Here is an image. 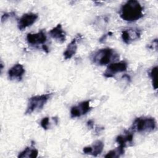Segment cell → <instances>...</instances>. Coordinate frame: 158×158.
<instances>
[{
  "label": "cell",
  "instance_id": "cell-8",
  "mask_svg": "<svg viewBox=\"0 0 158 158\" xmlns=\"http://www.w3.org/2000/svg\"><path fill=\"white\" fill-rule=\"evenodd\" d=\"M38 15L33 12L24 14L17 22V26L20 30H23L27 27L33 25L38 19Z\"/></svg>",
  "mask_w": 158,
  "mask_h": 158
},
{
  "label": "cell",
  "instance_id": "cell-1",
  "mask_svg": "<svg viewBox=\"0 0 158 158\" xmlns=\"http://www.w3.org/2000/svg\"><path fill=\"white\" fill-rule=\"evenodd\" d=\"M143 8L136 0H129L124 3L120 10V17L127 22H135L144 15Z\"/></svg>",
  "mask_w": 158,
  "mask_h": 158
},
{
  "label": "cell",
  "instance_id": "cell-20",
  "mask_svg": "<svg viewBox=\"0 0 158 158\" xmlns=\"http://www.w3.org/2000/svg\"><path fill=\"white\" fill-rule=\"evenodd\" d=\"M87 125L88 127L89 128H93V125H94V122L93 120H89L87 122Z\"/></svg>",
  "mask_w": 158,
  "mask_h": 158
},
{
  "label": "cell",
  "instance_id": "cell-16",
  "mask_svg": "<svg viewBox=\"0 0 158 158\" xmlns=\"http://www.w3.org/2000/svg\"><path fill=\"white\" fill-rule=\"evenodd\" d=\"M123 147L121 146H118V147L110 151L105 156L106 158H118L123 155L125 152Z\"/></svg>",
  "mask_w": 158,
  "mask_h": 158
},
{
  "label": "cell",
  "instance_id": "cell-4",
  "mask_svg": "<svg viewBox=\"0 0 158 158\" xmlns=\"http://www.w3.org/2000/svg\"><path fill=\"white\" fill-rule=\"evenodd\" d=\"M52 93L36 95L29 98L27 109L25 112V115L31 114L34 112L41 110L48 101L51 98Z\"/></svg>",
  "mask_w": 158,
  "mask_h": 158
},
{
  "label": "cell",
  "instance_id": "cell-9",
  "mask_svg": "<svg viewBox=\"0 0 158 158\" xmlns=\"http://www.w3.org/2000/svg\"><path fill=\"white\" fill-rule=\"evenodd\" d=\"M25 72L23 66L20 64H16L8 70V77L10 80L20 81Z\"/></svg>",
  "mask_w": 158,
  "mask_h": 158
},
{
  "label": "cell",
  "instance_id": "cell-11",
  "mask_svg": "<svg viewBox=\"0 0 158 158\" xmlns=\"http://www.w3.org/2000/svg\"><path fill=\"white\" fill-rule=\"evenodd\" d=\"M49 34L50 36L56 40L59 43H63L66 40V33L64 31L60 23L57 24L55 27L52 28Z\"/></svg>",
  "mask_w": 158,
  "mask_h": 158
},
{
  "label": "cell",
  "instance_id": "cell-15",
  "mask_svg": "<svg viewBox=\"0 0 158 158\" xmlns=\"http://www.w3.org/2000/svg\"><path fill=\"white\" fill-rule=\"evenodd\" d=\"M90 146L91 148V152L90 155L96 157L99 155L102 152L104 148V143L102 141L98 140V141H96L93 144V145Z\"/></svg>",
  "mask_w": 158,
  "mask_h": 158
},
{
  "label": "cell",
  "instance_id": "cell-14",
  "mask_svg": "<svg viewBox=\"0 0 158 158\" xmlns=\"http://www.w3.org/2000/svg\"><path fill=\"white\" fill-rule=\"evenodd\" d=\"M38 151L33 146V142L31 146L27 147L23 151L20 152L18 155L19 158H35L38 157Z\"/></svg>",
  "mask_w": 158,
  "mask_h": 158
},
{
  "label": "cell",
  "instance_id": "cell-10",
  "mask_svg": "<svg viewBox=\"0 0 158 158\" xmlns=\"http://www.w3.org/2000/svg\"><path fill=\"white\" fill-rule=\"evenodd\" d=\"M141 33L138 29L130 28L127 30H124L122 31L121 36L123 41L129 44L133 41H135L140 38Z\"/></svg>",
  "mask_w": 158,
  "mask_h": 158
},
{
  "label": "cell",
  "instance_id": "cell-19",
  "mask_svg": "<svg viewBox=\"0 0 158 158\" xmlns=\"http://www.w3.org/2000/svg\"><path fill=\"white\" fill-rule=\"evenodd\" d=\"M15 15V13L14 12H10L9 13H4L1 17V22L3 23L4 22L6 21L9 17H14Z\"/></svg>",
  "mask_w": 158,
  "mask_h": 158
},
{
  "label": "cell",
  "instance_id": "cell-5",
  "mask_svg": "<svg viewBox=\"0 0 158 158\" xmlns=\"http://www.w3.org/2000/svg\"><path fill=\"white\" fill-rule=\"evenodd\" d=\"M127 69V63L125 61H120L110 64L103 73L106 78L114 77L117 73L123 72Z\"/></svg>",
  "mask_w": 158,
  "mask_h": 158
},
{
  "label": "cell",
  "instance_id": "cell-6",
  "mask_svg": "<svg viewBox=\"0 0 158 158\" xmlns=\"http://www.w3.org/2000/svg\"><path fill=\"white\" fill-rule=\"evenodd\" d=\"M91 107H90V101L87 100L80 102L78 105L74 106L70 109L71 118L80 117L88 113Z\"/></svg>",
  "mask_w": 158,
  "mask_h": 158
},
{
  "label": "cell",
  "instance_id": "cell-12",
  "mask_svg": "<svg viewBox=\"0 0 158 158\" xmlns=\"http://www.w3.org/2000/svg\"><path fill=\"white\" fill-rule=\"evenodd\" d=\"M80 40H81V36L80 34H78L77 36L68 44L64 52V57L65 59H70L75 54L77 50V41Z\"/></svg>",
  "mask_w": 158,
  "mask_h": 158
},
{
  "label": "cell",
  "instance_id": "cell-18",
  "mask_svg": "<svg viewBox=\"0 0 158 158\" xmlns=\"http://www.w3.org/2000/svg\"><path fill=\"white\" fill-rule=\"evenodd\" d=\"M40 125L41 127L44 130H48L49 127V117H44L43 118L40 122Z\"/></svg>",
  "mask_w": 158,
  "mask_h": 158
},
{
  "label": "cell",
  "instance_id": "cell-2",
  "mask_svg": "<svg viewBox=\"0 0 158 158\" xmlns=\"http://www.w3.org/2000/svg\"><path fill=\"white\" fill-rule=\"evenodd\" d=\"M119 58V55L113 49L106 48L97 50L90 57L93 63L98 65H106L115 62Z\"/></svg>",
  "mask_w": 158,
  "mask_h": 158
},
{
  "label": "cell",
  "instance_id": "cell-7",
  "mask_svg": "<svg viewBox=\"0 0 158 158\" xmlns=\"http://www.w3.org/2000/svg\"><path fill=\"white\" fill-rule=\"evenodd\" d=\"M27 41L31 46L45 44L47 41V36L44 30H41L36 33H28L27 35Z\"/></svg>",
  "mask_w": 158,
  "mask_h": 158
},
{
  "label": "cell",
  "instance_id": "cell-17",
  "mask_svg": "<svg viewBox=\"0 0 158 158\" xmlns=\"http://www.w3.org/2000/svg\"><path fill=\"white\" fill-rule=\"evenodd\" d=\"M149 75L151 78L152 80V86L153 88L156 89L157 88V67L155 66L154 67H153L150 73H149Z\"/></svg>",
  "mask_w": 158,
  "mask_h": 158
},
{
  "label": "cell",
  "instance_id": "cell-13",
  "mask_svg": "<svg viewBox=\"0 0 158 158\" xmlns=\"http://www.w3.org/2000/svg\"><path fill=\"white\" fill-rule=\"evenodd\" d=\"M133 135L131 133L128 131L125 133L124 135H120L117 136L115 139V141L123 148L133 143Z\"/></svg>",
  "mask_w": 158,
  "mask_h": 158
},
{
  "label": "cell",
  "instance_id": "cell-3",
  "mask_svg": "<svg viewBox=\"0 0 158 158\" xmlns=\"http://www.w3.org/2000/svg\"><path fill=\"white\" fill-rule=\"evenodd\" d=\"M156 122L154 118L141 117L136 118L133 122L130 130L138 133H149L155 130Z\"/></svg>",
  "mask_w": 158,
  "mask_h": 158
}]
</instances>
